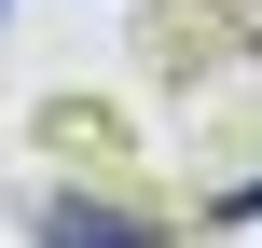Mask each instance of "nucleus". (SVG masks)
Masks as SVG:
<instances>
[{"label": "nucleus", "mask_w": 262, "mask_h": 248, "mask_svg": "<svg viewBox=\"0 0 262 248\" xmlns=\"http://www.w3.org/2000/svg\"><path fill=\"white\" fill-rule=\"evenodd\" d=\"M221 221H262V179H249V193H235V207H221Z\"/></svg>", "instance_id": "nucleus-2"}, {"label": "nucleus", "mask_w": 262, "mask_h": 248, "mask_svg": "<svg viewBox=\"0 0 262 248\" xmlns=\"http://www.w3.org/2000/svg\"><path fill=\"white\" fill-rule=\"evenodd\" d=\"M41 235H55V248H138L152 221H138V207H97V193H55V207H41Z\"/></svg>", "instance_id": "nucleus-1"}]
</instances>
